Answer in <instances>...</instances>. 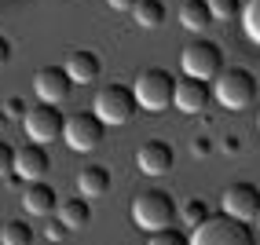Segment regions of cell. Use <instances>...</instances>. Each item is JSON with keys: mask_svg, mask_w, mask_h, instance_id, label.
<instances>
[{"mask_svg": "<svg viewBox=\"0 0 260 245\" xmlns=\"http://www.w3.org/2000/svg\"><path fill=\"white\" fill-rule=\"evenodd\" d=\"M209 11H213V19H220V22H235L242 15V0H209Z\"/></svg>", "mask_w": 260, "mask_h": 245, "instance_id": "cb8c5ba5", "label": "cell"}, {"mask_svg": "<svg viewBox=\"0 0 260 245\" xmlns=\"http://www.w3.org/2000/svg\"><path fill=\"white\" fill-rule=\"evenodd\" d=\"M242 29H246V37L260 48V0H242Z\"/></svg>", "mask_w": 260, "mask_h": 245, "instance_id": "44dd1931", "label": "cell"}, {"mask_svg": "<svg viewBox=\"0 0 260 245\" xmlns=\"http://www.w3.org/2000/svg\"><path fill=\"white\" fill-rule=\"evenodd\" d=\"M55 216L66 223V231H84V227L92 223V205H88V198L84 194H77V198H66V201H59V208H55Z\"/></svg>", "mask_w": 260, "mask_h": 245, "instance_id": "2e32d148", "label": "cell"}, {"mask_svg": "<svg viewBox=\"0 0 260 245\" xmlns=\"http://www.w3.org/2000/svg\"><path fill=\"white\" fill-rule=\"evenodd\" d=\"M180 216H183V223L190 227V231H194V227H198V223H205L213 213H209V205H205L202 198H187V201L180 205Z\"/></svg>", "mask_w": 260, "mask_h": 245, "instance_id": "7402d4cb", "label": "cell"}, {"mask_svg": "<svg viewBox=\"0 0 260 245\" xmlns=\"http://www.w3.org/2000/svg\"><path fill=\"white\" fill-rule=\"evenodd\" d=\"M253 223H256V234H260V216H256V220H253Z\"/></svg>", "mask_w": 260, "mask_h": 245, "instance_id": "d6a6232c", "label": "cell"}, {"mask_svg": "<svg viewBox=\"0 0 260 245\" xmlns=\"http://www.w3.org/2000/svg\"><path fill=\"white\" fill-rule=\"evenodd\" d=\"M22 125H26V135L33 139V143L48 147V143H55V139H62L66 117L59 114V107H51V102H37V107L26 110Z\"/></svg>", "mask_w": 260, "mask_h": 245, "instance_id": "ba28073f", "label": "cell"}, {"mask_svg": "<svg viewBox=\"0 0 260 245\" xmlns=\"http://www.w3.org/2000/svg\"><path fill=\"white\" fill-rule=\"evenodd\" d=\"M11 62V41L4 37V33H0V69H4Z\"/></svg>", "mask_w": 260, "mask_h": 245, "instance_id": "f546056e", "label": "cell"}, {"mask_svg": "<svg viewBox=\"0 0 260 245\" xmlns=\"http://www.w3.org/2000/svg\"><path fill=\"white\" fill-rule=\"evenodd\" d=\"M11 168H15V150H11V143L0 139V180H8Z\"/></svg>", "mask_w": 260, "mask_h": 245, "instance_id": "d4e9b609", "label": "cell"}, {"mask_svg": "<svg viewBox=\"0 0 260 245\" xmlns=\"http://www.w3.org/2000/svg\"><path fill=\"white\" fill-rule=\"evenodd\" d=\"M66 74H70V81L74 84H92V81H99V74H103V59L95 55L92 48H74L70 55H66Z\"/></svg>", "mask_w": 260, "mask_h": 245, "instance_id": "5bb4252c", "label": "cell"}, {"mask_svg": "<svg viewBox=\"0 0 260 245\" xmlns=\"http://www.w3.org/2000/svg\"><path fill=\"white\" fill-rule=\"evenodd\" d=\"M136 110H140V102H136V92L128 88V84H107V88L95 92V102H92V114L103 121L107 128H117V125H128V121L136 117Z\"/></svg>", "mask_w": 260, "mask_h": 245, "instance_id": "277c9868", "label": "cell"}, {"mask_svg": "<svg viewBox=\"0 0 260 245\" xmlns=\"http://www.w3.org/2000/svg\"><path fill=\"white\" fill-rule=\"evenodd\" d=\"M26 110H29V107H26L19 95H11V99L4 102V114H8V117H26Z\"/></svg>", "mask_w": 260, "mask_h": 245, "instance_id": "83f0119b", "label": "cell"}, {"mask_svg": "<svg viewBox=\"0 0 260 245\" xmlns=\"http://www.w3.org/2000/svg\"><path fill=\"white\" fill-rule=\"evenodd\" d=\"M107 4H110L114 11H132L136 4H140V0H107Z\"/></svg>", "mask_w": 260, "mask_h": 245, "instance_id": "4dcf8cb0", "label": "cell"}, {"mask_svg": "<svg viewBox=\"0 0 260 245\" xmlns=\"http://www.w3.org/2000/svg\"><path fill=\"white\" fill-rule=\"evenodd\" d=\"M190 245H253V234H249V223L220 213L190 231Z\"/></svg>", "mask_w": 260, "mask_h": 245, "instance_id": "5b68a950", "label": "cell"}, {"mask_svg": "<svg viewBox=\"0 0 260 245\" xmlns=\"http://www.w3.org/2000/svg\"><path fill=\"white\" fill-rule=\"evenodd\" d=\"M48 168H51V157H48V150H44L41 143L15 150V172H19V180H26V183L44 180V176H48Z\"/></svg>", "mask_w": 260, "mask_h": 245, "instance_id": "9a60e30c", "label": "cell"}, {"mask_svg": "<svg viewBox=\"0 0 260 245\" xmlns=\"http://www.w3.org/2000/svg\"><path fill=\"white\" fill-rule=\"evenodd\" d=\"M256 92H260V81L246 66H223L213 77V95L220 99V107H228V110H246L256 99Z\"/></svg>", "mask_w": 260, "mask_h": 245, "instance_id": "7a4b0ae2", "label": "cell"}, {"mask_svg": "<svg viewBox=\"0 0 260 245\" xmlns=\"http://www.w3.org/2000/svg\"><path fill=\"white\" fill-rule=\"evenodd\" d=\"M147 245H190V234L176 231V227H161V231H150Z\"/></svg>", "mask_w": 260, "mask_h": 245, "instance_id": "603a6c76", "label": "cell"}, {"mask_svg": "<svg viewBox=\"0 0 260 245\" xmlns=\"http://www.w3.org/2000/svg\"><path fill=\"white\" fill-rule=\"evenodd\" d=\"M220 150H223V154H231V157L242 154V139H238V135H223V139H220Z\"/></svg>", "mask_w": 260, "mask_h": 245, "instance_id": "f1b7e54d", "label": "cell"}, {"mask_svg": "<svg viewBox=\"0 0 260 245\" xmlns=\"http://www.w3.org/2000/svg\"><path fill=\"white\" fill-rule=\"evenodd\" d=\"M22 208H26L29 216L48 220V216L59 208V194H55V187H51L48 180H33V183H26V187H22Z\"/></svg>", "mask_w": 260, "mask_h": 245, "instance_id": "4fadbf2b", "label": "cell"}, {"mask_svg": "<svg viewBox=\"0 0 260 245\" xmlns=\"http://www.w3.org/2000/svg\"><path fill=\"white\" fill-rule=\"evenodd\" d=\"M8 121H11V117H8L4 110H0V128H4V125H8Z\"/></svg>", "mask_w": 260, "mask_h": 245, "instance_id": "1f68e13d", "label": "cell"}, {"mask_svg": "<svg viewBox=\"0 0 260 245\" xmlns=\"http://www.w3.org/2000/svg\"><path fill=\"white\" fill-rule=\"evenodd\" d=\"M216 147H213V139L209 135H194V139H190V154H194V157H209Z\"/></svg>", "mask_w": 260, "mask_h": 245, "instance_id": "4316f807", "label": "cell"}, {"mask_svg": "<svg viewBox=\"0 0 260 245\" xmlns=\"http://www.w3.org/2000/svg\"><path fill=\"white\" fill-rule=\"evenodd\" d=\"M180 26L190 33H202L213 26V11H209V0H183L180 4Z\"/></svg>", "mask_w": 260, "mask_h": 245, "instance_id": "ac0fdd59", "label": "cell"}, {"mask_svg": "<svg viewBox=\"0 0 260 245\" xmlns=\"http://www.w3.org/2000/svg\"><path fill=\"white\" fill-rule=\"evenodd\" d=\"M180 66H183V77L213 81L220 69H223V51H220V44H213L209 37H194V41L180 51Z\"/></svg>", "mask_w": 260, "mask_h": 245, "instance_id": "8992f818", "label": "cell"}, {"mask_svg": "<svg viewBox=\"0 0 260 245\" xmlns=\"http://www.w3.org/2000/svg\"><path fill=\"white\" fill-rule=\"evenodd\" d=\"M136 165H140V172H147V176H169L172 165H176V150H172V143H165V139H147L140 147V154H136Z\"/></svg>", "mask_w": 260, "mask_h": 245, "instance_id": "7c38bea8", "label": "cell"}, {"mask_svg": "<svg viewBox=\"0 0 260 245\" xmlns=\"http://www.w3.org/2000/svg\"><path fill=\"white\" fill-rule=\"evenodd\" d=\"M44 238H48V241H55V245H59V241L66 238V223H62L59 216H55V220H48V223H44Z\"/></svg>", "mask_w": 260, "mask_h": 245, "instance_id": "484cf974", "label": "cell"}, {"mask_svg": "<svg viewBox=\"0 0 260 245\" xmlns=\"http://www.w3.org/2000/svg\"><path fill=\"white\" fill-rule=\"evenodd\" d=\"M62 139H66V147H70V150L92 154L95 147H103V139H107V125H103L92 110H81V114H74V117H66Z\"/></svg>", "mask_w": 260, "mask_h": 245, "instance_id": "52a82bcc", "label": "cell"}, {"mask_svg": "<svg viewBox=\"0 0 260 245\" xmlns=\"http://www.w3.org/2000/svg\"><path fill=\"white\" fill-rule=\"evenodd\" d=\"M0 245H33V227L26 220H4L0 223Z\"/></svg>", "mask_w": 260, "mask_h": 245, "instance_id": "ffe728a7", "label": "cell"}, {"mask_svg": "<svg viewBox=\"0 0 260 245\" xmlns=\"http://www.w3.org/2000/svg\"><path fill=\"white\" fill-rule=\"evenodd\" d=\"M165 0H140V4L132 8V19H136V26L140 29H158L161 22H165Z\"/></svg>", "mask_w": 260, "mask_h": 245, "instance_id": "d6986e66", "label": "cell"}, {"mask_svg": "<svg viewBox=\"0 0 260 245\" xmlns=\"http://www.w3.org/2000/svg\"><path fill=\"white\" fill-rule=\"evenodd\" d=\"M209 99H213V84H209V81L183 77V81H176V95H172V107H176L180 114H187V117H198V114H205Z\"/></svg>", "mask_w": 260, "mask_h": 245, "instance_id": "8fae6325", "label": "cell"}, {"mask_svg": "<svg viewBox=\"0 0 260 245\" xmlns=\"http://www.w3.org/2000/svg\"><path fill=\"white\" fill-rule=\"evenodd\" d=\"M136 102H140V110H150V114H161L172 107V95H176V77L169 74L165 66H147L136 74Z\"/></svg>", "mask_w": 260, "mask_h": 245, "instance_id": "3957f363", "label": "cell"}, {"mask_svg": "<svg viewBox=\"0 0 260 245\" xmlns=\"http://www.w3.org/2000/svg\"><path fill=\"white\" fill-rule=\"evenodd\" d=\"M74 88V81L70 74H66V66H44L33 74V92H37L41 102H51V107H59V102L70 95Z\"/></svg>", "mask_w": 260, "mask_h": 245, "instance_id": "30bf717a", "label": "cell"}, {"mask_svg": "<svg viewBox=\"0 0 260 245\" xmlns=\"http://www.w3.org/2000/svg\"><path fill=\"white\" fill-rule=\"evenodd\" d=\"M77 190L84 198H103L110 190V168L107 165H84L81 172H77Z\"/></svg>", "mask_w": 260, "mask_h": 245, "instance_id": "e0dca14e", "label": "cell"}, {"mask_svg": "<svg viewBox=\"0 0 260 245\" xmlns=\"http://www.w3.org/2000/svg\"><path fill=\"white\" fill-rule=\"evenodd\" d=\"M220 208L228 216L242 220V223H253L260 216V187L256 183H231V187H223Z\"/></svg>", "mask_w": 260, "mask_h": 245, "instance_id": "9c48e42d", "label": "cell"}, {"mask_svg": "<svg viewBox=\"0 0 260 245\" xmlns=\"http://www.w3.org/2000/svg\"><path fill=\"white\" fill-rule=\"evenodd\" d=\"M176 216H180V205L161 187H143L140 194L132 198V220H136V227H143V231H161V227H172Z\"/></svg>", "mask_w": 260, "mask_h": 245, "instance_id": "6da1fadb", "label": "cell"}]
</instances>
